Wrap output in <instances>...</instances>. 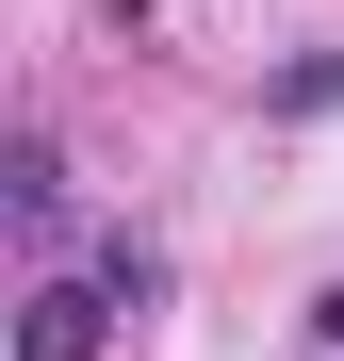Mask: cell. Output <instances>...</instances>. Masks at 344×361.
I'll use <instances>...</instances> for the list:
<instances>
[{
    "label": "cell",
    "instance_id": "2",
    "mask_svg": "<svg viewBox=\"0 0 344 361\" xmlns=\"http://www.w3.org/2000/svg\"><path fill=\"white\" fill-rule=\"evenodd\" d=\"M0 197H17V230H66V148L17 132V148H0Z\"/></svg>",
    "mask_w": 344,
    "mask_h": 361
},
{
    "label": "cell",
    "instance_id": "1",
    "mask_svg": "<svg viewBox=\"0 0 344 361\" xmlns=\"http://www.w3.org/2000/svg\"><path fill=\"white\" fill-rule=\"evenodd\" d=\"M17 361H115V279H33L17 295Z\"/></svg>",
    "mask_w": 344,
    "mask_h": 361
}]
</instances>
